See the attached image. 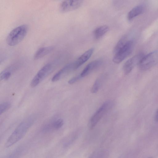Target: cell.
<instances>
[{"instance_id": "cell-20", "label": "cell", "mask_w": 158, "mask_h": 158, "mask_svg": "<svg viewBox=\"0 0 158 158\" xmlns=\"http://www.w3.org/2000/svg\"><path fill=\"white\" fill-rule=\"evenodd\" d=\"M81 77L80 74L76 77H74L70 79L68 81V83L70 84H73L79 80Z\"/></svg>"}, {"instance_id": "cell-8", "label": "cell", "mask_w": 158, "mask_h": 158, "mask_svg": "<svg viewBox=\"0 0 158 158\" xmlns=\"http://www.w3.org/2000/svg\"><path fill=\"white\" fill-rule=\"evenodd\" d=\"M143 53L138 54L127 60L123 66V70L125 75L128 74L135 66L139 64L144 56Z\"/></svg>"}, {"instance_id": "cell-11", "label": "cell", "mask_w": 158, "mask_h": 158, "mask_svg": "<svg viewBox=\"0 0 158 158\" xmlns=\"http://www.w3.org/2000/svg\"><path fill=\"white\" fill-rule=\"evenodd\" d=\"M101 63L100 60L93 61L89 63L82 71L80 75L81 77H84L93 70L98 67Z\"/></svg>"}, {"instance_id": "cell-16", "label": "cell", "mask_w": 158, "mask_h": 158, "mask_svg": "<svg viewBox=\"0 0 158 158\" xmlns=\"http://www.w3.org/2000/svg\"><path fill=\"white\" fill-rule=\"evenodd\" d=\"M127 41L126 35L123 36L120 38L114 48L113 52L114 55L123 47Z\"/></svg>"}, {"instance_id": "cell-5", "label": "cell", "mask_w": 158, "mask_h": 158, "mask_svg": "<svg viewBox=\"0 0 158 158\" xmlns=\"http://www.w3.org/2000/svg\"><path fill=\"white\" fill-rule=\"evenodd\" d=\"M111 106V102L108 101L106 102L102 105L90 119L89 127L90 129H92L95 127Z\"/></svg>"}, {"instance_id": "cell-21", "label": "cell", "mask_w": 158, "mask_h": 158, "mask_svg": "<svg viewBox=\"0 0 158 158\" xmlns=\"http://www.w3.org/2000/svg\"><path fill=\"white\" fill-rule=\"evenodd\" d=\"M155 120L156 122H158V108L155 113Z\"/></svg>"}, {"instance_id": "cell-6", "label": "cell", "mask_w": 158, "mask_h": 158, "mask_svg": "<svg viewBox=\"0 0 158 158\" xmlns=\"http://www.w3.org/2000/svg\"><path fill=\"white\" fill-rule=\"evenodd\" d=\"M52 69V65L50 64H47L43 66L32 80L31 86L34 87L39 85L49 74Z\"/></svg>"}, {"instance_id": "cell-1", "label": "cell", "mask_w": 158, "mask_h": 158, "mask_svg": "<svg viewBox=\"0 0 158 158\" xmlns=\"http://www.w3.org/2000/svg\"><path fill=\"white\" fill-rule=\"evenodd\" d=\"M35 119V116L32 115L22 122L8 138L5 143V147H10L21 139L33 124Z\"/></svg>"}, {"instance_id": "cell-13", "label": "cell", "mask_w": 158, "mask_h": 158, "mask_svg": "<svg viewBox=\"0 0 158 158\" xmlns=\"http://www.w3.org/2000/svg\"><path fill=\"white\" fill-rule=\"evenodd\" d=\"M52 46L42 47L39 49L35 52L34 56L35 60L40 59L51 52L54 49Z\"/></svg>"}, {"instance_id": "cell-14", "label": "cell", "mask_w": 158, "mask_h": 158, "mask_svg": "<svg viewBox=\"0 0 158 158\" xmlns=\"http://www.w3.org/2000/svg\"><path fill=\"white\" fill-rule=\"evenodd\" d=\"M144 10V7L142 5H138L133 8L128 13L127 19L131 20L133 18L141 14Z\"/></svg>"}, {"instance_id": "cell-10", "label": "cell", "mask_w": 158, "mask_h": 158, "mask_svg": "<svg viewBox=\"0 0 158 158\" xmlns=\"http://www.w3.org/2000/svg\"><path fill=\"white\" fill-rule=\"evenodd\" d=\"M94 50V49L93 48H92L88 49L82 54L73 63L74 69H77L85 62L90 57Z\"/></svg>"}, {"instance_id": "cell-7", "label": "cell", "mask_w": 158, "mask_h": 158, "mask_svg": "<svg viewBox=\"0 0 158 158\" xmlns=\"http://www.w3.org/2000/svg\"><path fill=\"white\" fill-rule=\"evenodd\" d=\"M84 0H64L60 4L59 9L62 12H66L77 9L82 4Z\"/></svg>"}, {"instance_id": "cell-18", "label": "cell", "mask_w": 158, "mask_h": 158, "mask_svg": "<svg viewBox=\"0 0 158 158\" xmlns=\"http://www.w3.org/2000/svg\"><path fill=\"white\" fill-rule=\"evenodd\" d=\"M11 106V104L10 102H3L0 105V114H1L8 110Z\"/></svg>"}, {"instance_id": "cell-12", "label": "cell", "mask_w": 158, "mask_h": 158, "mask_svg": "<svg viewBox=\"0 0 158 158\" xmlns=\"http://www.w3.org/2000/svg\"><path fill=\"white\" fill-rule=\"evenodd\" d=\"M64 120L58 118L46 124L43 128V131L47 132L52 129L57 130L60 128L64 124Z\"/></svg>"}, {"instance_id": "cell-3", "label": "cell", "mask_w": 158, "mask_h": 158, "mask_svg": "<svg viewBox=\"0 0 158 158\" xmlns=\"http://www.w3.org/2000/svg\"><path fill=\"white\" fill-rule=\"evenodd\" d=\"M158 63V50L152 52L143 57L139 64V68L146 70Z\"/></svg>"}, {"instance_id": "cell-9", "label": "cell", "mask_w": 158, "mask_h": 158, "mask_svg": "<svg viewBox=\"0 0 158 158\" xmlns=\"http://www.w3.org/2000/svg\"><path fill=\"white\" fill-rule=\"evenodd\" d=\"M73 69H74L73 63L67 64L53 76L52 79V82L58 81Z\"/></svg>"}, {"instance_id": "cell-19", "label": "cell", "mask_w": 158, "mask_h": 158, "mask_svg": "<svg viewBox=\"0 0 158 158\" xmlns=\"http://www.w3.org/2000/svg\"><path fill=\"white\" fill-rule=\"evenodd\" d=\"M11 73L8 70H4L0 74V80H6L10 77Z\"/></svg>"}, {"instance_id": "cell-17", "label": "cell", "mask_w": 158, "mask_h": 158, "mask_svg": "<svg viewBox=\"0 0 158 158\" xmlns=\"http://www.w3.org/2000/svg\"><path fill=\"white\" fill-rule=\"evenodd\" d=\"M101 80L100 78H97L95 81L91 89V92L93 93H97L99 90L101 84Z\"/></svg>"}, {"instance_id": "cell-2", "label": "cell", "mask_w": 158, "mask_h": 158, "mask_svg": "<svg viewBox=\"0 0 158 158\" xmlns=\"http://www.w3.org/2000/svg\"><path fill=\"white\" fill-rule=\"evenodd\" d=\"M28 27L26 25H22L13 29L7 36L6 41L10 46H14L21 42L26 35Z\"/></svg>"}, {"instance_id": "cell-15", "label": "cell", "mask_w": 158, "mask_h": 158, "mask_svg": "<svg viewBox=\"0 0 158 158\" xmlns=\"http://www.w3.org/2000/svg\"><path fill=\"white\" fill-rule=\"evenodd\" d=\"M109 30V27L106 25L100 26L96 28L94 31L95 38L99 39L103 36Z\"/></svg>"}, {"instance_id": "cell-4", "label": "cell", "mask_w": 158, "mask_h": 158, "mask_svg": "<svg viewBox=\"0 0 158 158\" xmlns=\"http://www.w3.org/2000/svg\"><path fill=\"white\" fill-rule=\"evenodd\" d=\"M133 46V41L128 40L123 47L114 55L113 61L116 64H119L122 62L131 53Z\"/></svg>"}]
</instances>
